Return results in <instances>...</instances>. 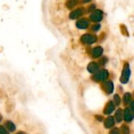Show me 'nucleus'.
Here are the masks:
<instances>
[{"label": "nucleus", "mask_w": 134, "mask_h": 134, "mask_svg": "<svg viewBox=\"0 0 134 134\" xmlns=\"http://www.w3.org/2000/svg\"><path fill=\"white\" fill-rule=\"evenodd\" d=\"M108 75L109 74L107 70H101L99 71H97L95 73V75L93 76V79L97 82H101V81H104L105 79H107Z\"/></svg>", "instance_id": "nucleus-1"}, {"label": "nucleus", "mask_w": 134, "mask_h": 134, "mask_svg": "<svg viewBox=\"0 0 134 134\" xmlns=\"http://www.w3.org/2000/svg\"><path fill=\"white\" fill-rule=\"evenodd\" d=\"M130 65L128 64H126L125 66H124V68H123V71H122V76H121V79H120V81L123 84H126L128 82L129 79H130Z\"/></svg>", "instance_id": "nucleus-2"}, {"label": "nucleus", "mask_w": 134, "mask_h": 134, "mask_svg": "<svg viewBox=\"0 0 134 134\" xmlns=\"http://www.w3.org/2000/svg\"><path fill=\"white\" fill-rule=\"evenodd\" d=\"M81 41L82 42L85 43V44H88V45H90V44H93L96 41H97V38L92 35H90V34H86L82 36L81 38Z\"/></svg>", "instance_id": "nucleus-3"}, {"label": "nucleus", "mask_w": 134, "mask_h": 134, "mask_svg": "<svg viewBox=\"0 0 134 134\" xmlns=\"http://www.w3.org/2000/svg\"><path fill=\"white\" fill-rule=\"evenodd\" d=\"M133 110L130 109V108H126L124 111V119L126 122H130L133 121L134 118Z\"/></svg>", "instance_id": "nucleus-4"}, {"label": "nucleus", "mask_w": 134, "mask_h": 134, "mask_svg": "<svg viewBox=\"0 0 134 134\" xmlns=\"http://www.w3.org/2000/svg\"><path fill=\"white\" fill-rule=\"evenodd\" d=\"M102 88L105 91V93H107L108 94H111V93H112V92L114 90V85H113L112 82L107 81L103 83Z\"/></svg>", "instance_id": "nucleus-5"}, {"label": "nucleus", "mask_w": 134, "mask_h": 134, "mask_svg": "<svg viewBox=\"0 0 134 134\" xmlns=\"http://www.w3.org/2000/svg\"><path fill=\"white\" fill-rule=\"evenodd\" d=\"M90 18L93 21H95V22L100 21L103 18V13L100 10H95L90 15Z\"/></svg>", "instance_id": "nucleus-6"}, {"label": "nucleus", "mask_w": 134, "mask_h": 134, "mask_svg": "<svg viewBox=\"0 0 134 134\" xmlns=\"http://www.w3.org/2000/svg\"><path fill=\"white\" fill-rule=\"evenodd\" d=\"M115 108V105L114 104L113 101H109V102H108V104H106V106H105V108H104V114L108 115H111V114L114 111Z\"/></svg>", "instance_id": "nucleus-7"}, {"label": "nucleus", "mask_w": 134, "mask_h": 134, "mask_svg": "<svg viewBox=\"0 0 134 134\" xmlns=\"http://www.w3.org/2000/svg\"><path fill=\"white\" fill-rule=\"evenodd\" d=\"M104 125V127H105L106 129H110V128L113 127L114 125H115V119H114V118H113L112 116L108 117V118L105 119Z\"/></svg>", "instance_id": "nucleus-8"}, {"label": "nucleus", "mask_w": 134, "mask_h": 134, "mask_svg": "<svg viewBox=\"0 0 134 134\" xmlns=\"http://www.w3.org/2000/svg\"><path fill=\"white\" fill-rule=\"evenodd\" d=\"M84 13V9L82 8H79L78 9H75V11H73L71 14H70V17L71 19H77L79 17H80Z\"/></svg>", "instance_id": "nucleus-9"}, {"label": "nucleus", "mask_w": 134, "mask_h": 134, "mask_svg": "<svg viewBox=\"0 0 134 134\" xmlns=\"http://www.w3.org/2000/svg\"><path fill=\"white\" fill-rule=\"evenodd\" d=\"M103 53V48L100 46H97L92 50V56L93 57H99Z\"/></svg>", "instance_id": "nucleus-10"}, {"label": "nucleus", "mask_w": 134, "mask_h": 134, "mask_svg": "<svg viewBox=\"0 0 134 134\" xmlns=\"http://www.w3.org/2000/svg\"><path fill=\"white\" fill-rule=\"evenodd\" d=\"M87 69H88V71L90 73H93H93H96L98 71V69H99V65L97 63H95V62H92V63H90L88 65Z\"/></svg>", "instance_id": "nucleus-11"}, {"label": "nucleus", "mask_w": 134, "mask_h": 134, "mask_svg": "<svg viewBox=\"0 0 134 134\" xmlns=\"http://www.w3.org/2000/svg\"><path fill=\"white\" fill-rule=\"evenodd\" d=\"M122 118H123V113H122V110L121 108H119L115 115V119L117 123H120L122 121Z\"/></svg>", "instance_id": "nucleus-12"}, {"label": "nucleus", "mask_w": 134, "mask_h": 134, "mask_svg": "<svg viewBox=\"0 0 134 134\" xmlns=\"http://www.w3.org/2000/svg\"><path fill=\"white\" fill-rule=\"evenodd\" d=\"M88 26H89V21L86 19H82L77 22V27L80 29H85Z\"/></svg>", "instance_id": "nucleus-13"}, {"label": "nucleus", "mask_w": 134, "mask_h": 134, "mask_svg": "<svg viewBox=\"0 0 134 134\" xmlns=\"http://www.w3.org/2000/svg\"><path fill=\"white\" fill-rule=\"evenodd\" d=\"M5 126L6 127V130L9 132H13L16 130V126L14 125L13 122H12L11 121H6L5 122Z\"/></svg>", "instance_id": "nucleus-14"}, {"label": "nucleus", "mask_w": 134, "mask_h": 134, "mask_svg": "<svg viewBox=\"0 0 134 134\" xmlns=\"http://www.w3.org/2000/svg\"><path fill=\"white\" fill-rule=\"evenodd\" d=\"M132 102V96L130 93H125L124 97H123V103L125 105H128Z\"/></svg>", "instance_id": "nucleus-15"}, {"label": "nucleus", "mask_w": 134, "mask_h": 134, "mask_svg": "<svg viewBox=\"0 0 134 134\" xmlns=\"http://www.w3.org/2000/svg\"><path fill=\"white\" fill-rule=\"evenodd\" d=\"M121 134H130V128L127 125L123 124L121 127Z\"/></svg>", "instance_id": "nucleus-16"}, {"label": "nucleus", "mask_w": 134, "mask_h": 134, "mask_svg": "<svg viewBox=\"0 0 134 134\" xmlns=\"http://www.w3.org/2000/svg\"><path fill=\"white\" fill-rule=\"evenodd\" d=\"M77 3H78L77 0H68L67 2V6L69 9H71V8H73L74 6H75Z\"/></svg>", "instance_id": "nucleus-17"}, {"label": "nucleus", "mask_w": 134, "mask_h": 134, "mask_svg": "<svg viewBox=\"0 0 134 134\" xmlns=\"http://www.w3.org/2000/svg\"><path fill=\"white\" fill-rule=\"evenodd\" d=\"M113 103L115 106H119L121 104V98L118 94H115L114 96V102Z\"/></svg>", "instance_id": "nucleus-18"}, {"label": "nucleus", "mask_w": 134, "mask_h": 134, "mask_svg": "<svg viewBox=\"0 0 134 134\" xmlns=\"http://www.w3.org/2000/svg\"><path fill=\"white\" fill-rule=\"evenodd\" d=\"M0 134H9V131L2 126H0Z\"/></svg>", "instance_id": "nucleus-19"}, {"label": "nucleus", "mask_w": 134, "mask_h": 134, "mask_svg": "<svg viewBox=\"0 0 134 134\" xmlns=\"http://www.w3.org/2000/svg\"><path fill=\"white\" fill-rule=\"evenodd\" d=\"M109 134H121V133H120V130H119V128H114L110 131Z\"/></svg>", "instance_id": "nucleus-20"}, {"label": "nucleus", "mask_w": 134, "mask_h": 134, "mask_svg": "<svg viewBox=\"0 0 134 134\" xmlns=\"http://www.w3.org/2000/svg\"><path fill=\"white\" fill-rule=\"evenodd\" d=\"M100 24H96V25H94V26L93 27V30L94 31H98V30L100 29Z\"/></svg>", "instance_id": "nucleus-21"}, {"label": "nucleus", "mask_w": 134, "mask_h": 134, "mask_svg": "<svg viewBox=\"0 0 134 134\" xmlns=\"http://www.w3.org/2000/svg\"><path fill=\"white\" fill-rule=\"evenodd\" d=\"M96 119L98 120L99 122H102L104 118H103V116H100V115H96Z\"/></svg>", "instance_id": "nucleus-22"}, {"label": "nucleus", "mask_w": 134, "mask_h": 134, "mask_svg": "<svg viewBox=\"0 0 134 134\" xmlns=\"http://www.w3.org/2000/svg\"><path fill=\"white\" fill-rule=\"evenodd\" d=\"M16 134H26L25 133H24V132H19V133H17Z\"/></svg>", "instance_id": "nucleus-23"}, {"label": "nucleus", "mask_w": 134, "mask_h": 134, "mask_svg": "<svg viewBox=\"0 0 134 134\" xmlns=\"http://www.w3.org/2000/svg\"><path fill=\"white\" fill-rule=\"evenodd\" d=\"M90 0H83V2H90Z\"/></svg>", "instance_id": "nucleus-24"}, {"label": "nucleus", "mask_w": 134, "mask_h": 134, "mask_svg": "<svg viewBox=\"0 0 134 134\" xmlns=\"http://www.w3.org/2000/svg\"><path fill=\"white\" fill-rule=\"evenodd\" d=\"M2 115H0V122H1V121H2Z\"/></svg>", "instance_id": "nucleus-25"}]
</instances>
